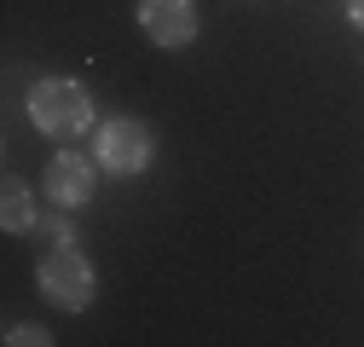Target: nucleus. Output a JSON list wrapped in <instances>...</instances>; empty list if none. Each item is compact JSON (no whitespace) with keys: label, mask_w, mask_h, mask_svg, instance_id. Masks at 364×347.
<instances>
[{"label":"nucleus","mask_w":364,"mask_h":347,"mask_svg":"<svg viewBox=\"0 0 364 347\" xmlns=\"http://www.w3.org/2000/svg\"><path fill=\"white\" fill-rule=\"evenodd\" d=\"M23 110L35 122V134H47V139H81L87 127H93V116H99L93 93H87L75 75H41L29 87Z\"/></svg>","instance_id":"nucleus-1"},{"label":"nucleus","mask_w":364,"mask_h":347,"mask_svg":"<svg viewBox=\"0 0 364 347\" xmlns=\"http://www.w3.org/2000/svg\"><path fill=\"white\" fill-rule=\"evenodd\" d=\"M35 284H41V295H47L58 313H87L93 295H99V272H93V260H87L75 243H53L47 255H41L35 260Z\"/></svg>","instance_id":"nucleus-2"},{"label":"nucleus","mask_w":364,"mask_h":347,"mask_svg":"<svg viewBox=\"0 0 364 347\" xmlns=\"http://www.w3.org/2000/svg\"><path fill=\"white\" fill-rule=\"evenodd\" d=\"M93 156L110 180H133V174H145L156 162V139L139 116H110L93 127Z\"/></svg>","instance_id":"nucleus-3"},{"label":"nucleus","mask_w":364,"mask_h":347,"mask_svg":"<svg viewBox=\"0 0 364 347\" xmlns=\"http://www.w3.org/2000/svg\"><path fill=\"white\" fill-rule=\"evenodd\" d=\"M99 156H81V151H58L47 162V174H41V197H53L58 208H87L93 203V186H99Z\"/></svg>","instance_id":"nucleus-4"},{"label":"nucleus","mask_w":364,"mask_h":347,"mask_svg":"<svg viewBox=\"0 0 364 347\" xmlns=\"http://www.w3.org/2000/svg\"><path fill=\"white\" fill-rule=\"evenodd\" d=\"M133 18H139L145 41L162 53H179L197 41V0H133Z\"/></svg>","instance_id":"nucleus-5"},{"label":"nucleus","mask_w":364,"mask_h":347,"mask_svg":"<svg viewBox=\"0 0 364 347\" xmlns=\"http://www.w3.org/2000/svg\"><path fill=\"white\" fill-rule=\"evenodd\" d=\"M41 226V208H35V191L18 180V174H6V186H0V232L6 237H23Z\"/></svg>","instance_id":"nucleus-6"},{"label":"nucleus","mask_w":364,"mask_h":347,"mask_svg":"<svg viewBox=\"0 0 364 347\" xmlns=\"http://www.w3.org/2000/svg\"><path fill=\"white\" fill-rule=\"evenodd\" d=\"M6 341H12V347H53V330H47V324H12Z\"/></svg>","instance_id":"nucleus-7"},{"label":"nucleus","mask_w":364,"mask_h":347,"mask_svg":"<svg viewBox=\"0 0 364 347\" xmlns=\"http://www.w3.org/2000/svg\"><path fill=\"white\" fill-rule=\"evenodd\" d=\"M341 12H347V23H353V29H364V0H347Z\"/></svg>","instance_id":"nucleus-8"}]
</instances>
